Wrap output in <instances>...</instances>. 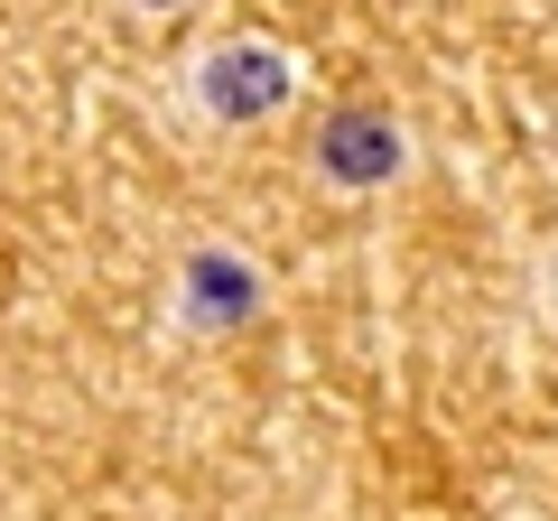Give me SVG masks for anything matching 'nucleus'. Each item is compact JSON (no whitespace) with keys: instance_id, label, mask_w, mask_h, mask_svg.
Instances as JSON below:
<instances>
[{"instance_id":"obj_1","label":"nucleus","mask_w":558,"mask_h":521,"mask_svg":"<svg viewBox=\"0 0 558 521\" xmlns=\"http://www.w3.org/2000/svg\"><path fill=\"white\" fill-rule=\"evenodd\" d=\"M400 159H410V141H400V121L391 112H336L317 131V168L336 186H381V178H400Z\"/></svg>"},{"instance_id":"obj_2","label":"nucleus","mask_w":558,"mask_h":521,"mask_svg":"<svg viewBox=\"0 0 558 521\" xmlns=\"http://www.w3.org/2000/svg\"><path fill=\"white\" fill-rule=\"evenodd\" d=\"M205 102H215L223 121H260L289 102V57L279 47H215L205 57Z\"/></svg>"},{"instance_id":"obj_3","label":"nucleus","mask_w":558,"mask_h":521,"mask_svg":"<svg viewBox=\"0 0 558 521\" xmlns=\"http://www.w3.org/2000/svg\"><path fill=\"white\" fill-rule=\"evenodd\" d=\"M186 289H196V317L205 326H233V317H252V307H260V280L242 270V260H223V252H205L196 270H186Z\"/></svg>"}]
</instances>
